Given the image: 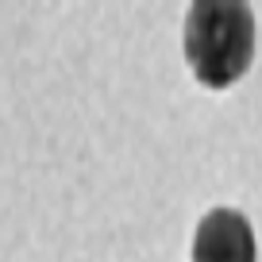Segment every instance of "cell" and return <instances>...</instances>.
Returning <instances> with one entry per match:
<instances>
[{"label":"cell","mask_w":262,"mask_h":262,"mask_svg":"<svg viewBox=\"0 0 262 262\" xmlns=\"http://www.w3.org/2000/svg\"><path fill=\"white\" fill-rule=\"evenodd\" d=\"M254 12L243 0H196L185 12V62L208 89H228L251 70Z\"/></svg>","instance_id":"cell-1"},{"label":"cell","mask_w":262,"mask_h":262,"mask_svg":"<svg viewBox=\"0 0 262 262\" xmlns=\"http://www.w3.org/2000/svg\"><path fill=\"white\" fill-rule=\"evenodd\" d=\"M254 228L235 208H212L193 235V262H254Z\"/></svg>","instance_id":"cell-2"}]
</instances>
